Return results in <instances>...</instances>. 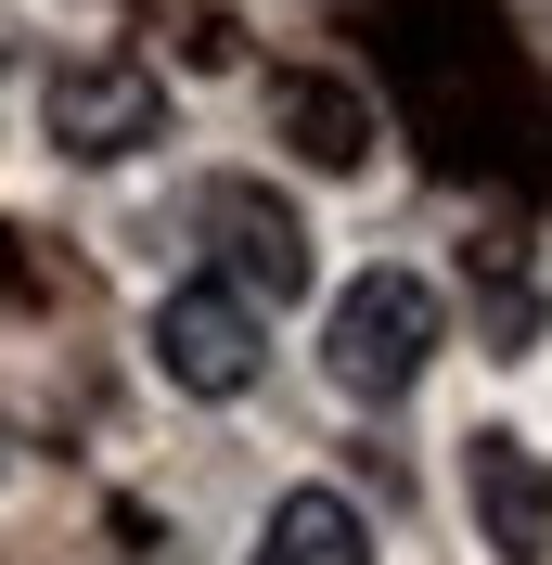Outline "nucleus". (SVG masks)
I'll use <instances>...</instances> for the list:
<instances>
[{"label":"nucleus","instance_id":"1","mask_svg":"<svg viewBox=\"0 0 552 565\" xmlns=\"http://www.w3.org/2000/svg\"><path fill=\"white\" fill-rule=\"evenodd\" d=\"M424 360H437V282L424 270H360L321 309V373L347 398H412Z\"/></svg>","mask_w":552,"mask_h":565},{"label":"nucleus","instance_id":"2","mask_svg":"<svg viewBox=\"0 0 552 565\" xmlns=\"http://www.w3.org/2000/svg\"><path fill=\"white\" fill-rule=\"evenodd\" d=\"M141 348H155V373H168L180 398H244L257 360H270V321L244 309L232 282H168L155 321H141Z\"/></svg>","mask_w":552,"mask_h":565},{"label":"nucleus","instance_id":"3","mask_svg":"<svg viewBox=\"0 0 552 565\" xmlns=\"http://www.w3.org/2000/svg\"><path fill=\"white\" fill-rule=\"evenodd\" d=\"M206 232H219V282H232L244 309H296V296H309V218L283 206V193L232 180L206 206Z\"/></svg>","mask_w":552,"mask_h":565},{"label":"nucleus","instance_id":"4","mask_svg":"<svg viewBox=\"0 0 552 565\" xmlns=\"http://www.w3.org/2000/svg\"><path fill=\"white\" fill-rule=\"evenodd\" d=\"M463 514L488 527V553L501 565H552V462L527 450V437H463Z\"/></svg>","mask_w":552,"mask_h":565},{"label":"nucleus","instance_id":"5","mask_svg":"<svg viewBox=\"0 0 552 565\" xmlns=\"http://www.w3.org/2000/svg\"><path fill=\"white\" fill-rule=\"evenodd\" d=\"M155 129H168V90H155V77H129V65H65V77H52V141L91 154V168L141 154Z\"/></svg>","mask_w":552,"mask_h":565},{"label":"nucleus","instance_id":"6","mask_svg":"<svg viewBox=\"0 0 552 565\" xmlns=\"http://www.w3.org/2000/svg\"><path fill=\"white\" fill-rule=\"evenodd\" d=\"M244 565H373V527H360V501H347V489H283Z\"/></svg>","mask_w":552,"mask_h":565},{"label":"nucleus","instance_id":"7","mask_svg":"<svg viewBox=\"0 0 552 565\" xmlns=\"http://www.w3.org/2000/svg\"><path fill=\"white\" fill-rule=\"evenodd\" d=\"M283 116H296V129H309V141H296V154H309V168H360V116H347L335 90H283Z\"/></svg>","mask_w":552,"mask_h":565}]
</instances>
